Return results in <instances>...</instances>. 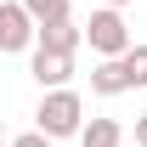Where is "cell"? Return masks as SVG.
<instances>
[{
	"label": "cell",
	"instance_id": "cell-11",
	"mask_svg": "<svg viewBox=\"0 0 147 147\" xmlns=\"http://www.w3.org/2000/svg\"><path fill=\"white\" fill-rule=\"evenodd\" d=\"M136 147H147V113H136Z\"/></svg>",
	"mask_w": 147,
	"mask_h": 147
},
{
	"label": "cell",
	"instance_id": "cell-6",
	"mask_svg": "<svg viewBox=\"0 0 147 147\" xmlns=\"http://www.w3.org/2000/svg\"><path fill=\"white\" fill-rule=\"evenodd\" d=\"M91 91H96V96H125V91H130L125 62H119V57H96V68H91Z\"/></svg>",
	"mask_w": 147,
	"mask_h": 147
},
{
	"label": "cell",
	"instance_id": "cell-7",
	"mask_svg": "<svg viewBox=\"0 0 147 147\" xmlns=\"http://www.w3.org/2000/svg\"><path fill=\"white\" fill-rule=\"evenodd\" d=\"M79 147H125V125L119 119H91V125H79Z\"/></svg>",
	"mask_w": 147,
	"mask_h": 147
},
{
	"label": "cell",
	"instance_id": "cell-1",
	"mask_svg": "<svg viewBox=\"0 0 147 147\" xmlns=\"http://www.w3.org/2000/svg\"><path fill=\"white\" fill-rule=\"evenodd\" d=\"M79 125H85V102H79V91H74V85H57V91L40 96L34 130H45L51 142H62V136H79Z\"/></svg>",
	"mask_w": 147,
	"mask_h": 147
},
{
	"label": "cell",
	"instance_id": "cell-5",
	"mask_svg": "<svg viewBox=\"0 0 147 147\" xmlns=\"http://www.w3.org/2000/svg\"><path fill=\"white\" fill-rule=\"evenodd\" d=\"M28 74L40 79V91H57V85H68L74 79V57L68 51H28Z\"/></svg>",
	"mask_w": 147,
	"mask_h": 147
},
{
	"label": "cell",
	"instance_id": "cell-3",
	"mask_svg": "<svg viewBox=\"0 0 147 147\" xmlns=\"http://www.w3.org/2000/svg\"><path fill=\"white\" fill-rule=\"evenodd\" d=\"M34 28L40 23L28 17V6L23 0H0V51H34Z\"/></svg>",
	"mask_w": 147,
	"mask_h": 147
},
{
	"label": "cell",
	"instance_id": "cell-8",
	"mask_svg": "<svg viewBox=\"0 0 147 147\" xmlns=\"http://www.w3.org/2000/svg\"><path fill=\"white\" fill-rule=\"evenodd\" d=\"M119 62H125V79H130V91H142V85H147V45H136V40H130L125 51H119Z\"/></svg>",
	"mask_w": 147,
	"mask_h": 147
},
{
	"label": "cell",
	"instance_id": "cell-12",
	"mask_svg": "<svg viewBox=\"0 0 147 147\" xmlns=\"http://www.w3.org/2000/svg\"><path fill=\"white\" fill-rule=\"evenodd\" d=\"M102 6H119V11H125V6H130V0H102Z\"/></svg>",
	"mask_w": 147,
	"mask_h": 147
},
{
	"label": "cell",
	"instance_id": "cell-2",
	"mask_svg": "<svg viewBox=\"0 0 147 147\" xmlns=\"http://www.w3.org/2000/svg\"><path fill=\"white\" fill-rule=\"evenodd\" d=\"M85 45H91L96 57H119L130 45V28H125V11L119 6H96L91 23H85Z\"/></svg>",
	"mask_w": 147,
	"mask_h": 147
},
{
	"label": "cell",
	"instance_id": "cell-4",
	"mask_svg": "<svg viewBox=\"0 0 147 147\" xmlns=\"http://www.w3.org/2000/svg\"><path fill=\"white\" fill-rule=\"evenodd\" d=\"M34 45H40V51H79V45H85V28H79V23H74V11H68V17H51V23H40V28H34Z\"/></svg>",
	"mask_w": 147,
	"mask_h": 147
},
{
	"label": "cell",
	"instance_id": "cell-9",
	"mask_svg": "<svg viewBox=\"0 0 147 147\" xmlns=\"http://www.w3.org/2000/svg\"><path fill=\"white\" fill-rule=\"evenodd\" d=\"M34 23H51V17H68V0H23Z\"/></svg>",
	"mask_w": 147,
	"mask_h": 147
},
{
	"label": "cell",
	"instance_id": "cell-10",
	"mask_svg": "<svg viewBox=\"0 0 147 147\" xmlns=\"http://www.w3.org/2000/svg\"><path fill=\"white\" fill-rule=\"evenodd\" d=\"M6 147H51V136H45V130H23V136H11Z\"/></svg>",
	"mask_w": 147,
	"mask_h": 147
}]
</instances>
